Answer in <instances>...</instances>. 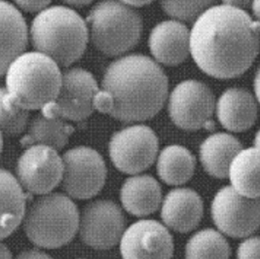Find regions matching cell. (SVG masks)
Segmentation results:
<instances>
[{
    "label": "cell",
    "mask_w": 260,
    "mask_h": 259,
    "mask_svg": "<svg viewBox=\"0 0 260 259\" xmlns=\"http://www.w3.org/2000/svg\"><path fill=\"white\" fill-rule=\"evenodd\" d=\"M259 50V22L248 13L213 5L199 16L190 31V54L198 68L217 79L244 74Z\"/></svg>",
    "instance_id": "1"
},
{
    "label": "cell",
    "mask_w": 260,
    "mask_h": 259,
    "mask_svg": "<svg viewBox=\"0 0 260 259\" xmlns=\"http://www.w3.org/2000/svg\"><path fill=\"white\" fill-rule=\"evenodd\" d=\"M168 91V77L154 59L128 55L107 67L93 105L94 109L119 121L142 122L163 108Z\"/></svg>",
    "instance_id": "2"
},
{
    "label": "cell",
    "mask_w": 260,
    "mask_h": 259,
    "mask_svg": "<svg viewBox=\"0 0 260 259\" xmlns=\"http://www.w3.org/2000/svg\"><path fill=\"white\" fill-rule=\"evenodd\" d=\"M28 40L35 51L53 59L59 68H69L82 57L87 48L88 26L73 9L51 6L34 18Z\"/></svg>",
    "instance_id": "3"
},
{
    "label": "cell",
    "mask_w": 260,
    "mask_h": 259,
    "mask_svg": "<svg viewBox=\"0 0 260 259\" xmlns=\"http://www.w3.org/2000/svg\"><path fill=\"white\" fill-rule=\"evenodd\" d=\"M4 75L8 98L27 111L42 109L53 102L61 82L59 66L36 51L17 57Z\"/></svg>",
    "instance_id": "4"
},
{
    "label": "cell",
    "mask_w": 260,
    "mask_h": 259,
    "mask_svg": "<svg viewBox=\"0 0 260 259\" xmlns=\"http://www.w3.org/2000/svg\"><path fill=\"white\" fill-rule=\"evenodd\" d=\"M79 212L71 198L62 193H47L25 210L24 233L36 246L58 248L69 244L79 227Z\"/></svg>",
    "instance_id": "5"
},
{
    "label": "cell",
    "mask_w": 260,
    "mask_h": 259,
    "mask_svg": "<svg viewBox=\"0 0 260 259\" xmlns=\"http://www.w3.org/2000/svg\"><path fill=\"white\" fill-rule=\"evenodd\" d=\"M86 24L93 45L108 57L127 53L142 37L141 16L119 0L99 2L89 13Z\"/></svg>",
    "instance_id": "6"
},
{
    "label": "cell",
    "mask_w": 260,
    "mask_h": 259,
    "mask_svg": "<svg viewBox=\"0 0 260 259\" xmlns=\"http://www.w3.org/2000/svg\"><path fill=\"white\" fill-rule=\"evenodd\" d=\"M100 88L95 77L79 68L61 73V82L56 99L41 109V114L64 121L81 122L94 111V98Z\"/></svg>",
    "instance_id": "7"
},
{
    "label": "cell",
    "mask_w": 260,
    "mask_h": 259,
    "mask_svg": "<svg viewBox=\"0 0 260 259\" xmlns=\"http://www.w3.org/2000/svg\"><path fill=\"white\" fill-rule=\"evenodd\" d=\"M61 187L74 199L86 200L95 196L107 179V166L95 149L78 146L68 150L63 156Z\"/></svg>",
    "instance_id": "8"
},
{
    "label": "cell",
    "mask_w": 260,
    "mask_h": 259,
    "mask_svg": "<svg viewBox=\"0 0 260 259\" xmlns=\"http://www.w3.org/2000/svg\"><path fill=\"white\" fill-rule=\"evenodd\" d=\"M215 108L212 90L205 83L186 80L179 83L169 96V114L176 126L185 131L213 129L211 120Z\"/></svg>",
    "instance_id": "9"
},
{
    "label": "cell",
    "mask_w": 260,
    "mask_h": 259,
    "mask_svg": "<svg viewBox=\"0 0 260 259\" xmlns=\"http://www.w3.org/2000/svg\"><path fill=\"white\" fill-rule=\"evenodd\" d=\"M159 142L153 130L134 125L116 132L109 142V156L120 172L140 174L153 164Z\"/></svg>",
    "instance_id": "10"
},
{
    "label": "cell",
    "mask_w": 260,
    "mask_h": 259,
    "mask_svg": "<svg viewBox=\"0 0 260 259\" xmlns=\"http://www.w3.org/2000/svg\"><path fill=\"white\" fill-rule=\"evenodd\" d=\"M258 198H248L232 186L220 189L212 203V216L216 227L225 235L245 238L259 226Z\"/></svg>",
    "instance_id": "11"
},
{
    "label": "cell",
    "mask_w": 260,
    "mask_h": 259,
    "mask_svg": "<svg viewBox=\"0 0 260 259\" xmlns=\"http://www.w3.org/2000/svg\"><path fill=\"white\" fill-rule=\"evenodd\" d=\"M62 172V159L57 150L45 145H31L18 160L16 178L27 192L44 195L59 185Z\"/></svg>",
    "instance_id": "12"
},
{
    "label": "cell",
    "mask_w": 260,
    "mask_h": 259,
    "mask_svg": "<svg viewBox=\"0 0 260 259\" xmlns=\"http://www.w3.org/2000/svg\"><path fill=\"white\" fill-rule=\"evenodd\" d=\"M125 229V218L118 206L107 200L88 204L79 217L80 238L83 243L95 249L114 247Z\"/></svg>",
    "instance_id": "13"
},
{
    "label": "cell",
    "mask_w": 260,
    "mask_h": 259,
    "mask_svg": "<svg viewBox=\"0 0 260 259\" xmlns=\"http://www.w3.org/2000/svg\"><path fill=\"white\" fill-rule=\"evenodd\" d=\"M120 250L123 259H171L173 237L158 221L140 220L123 233Z\"/></svg>",
    "instance_id": "14"
},
{
    "label": "cell",
    "mask_w": 260,
    "mask_h": 259,
    "mask_svg": "<svg viewBox=\"0 0 260 259\" xmlns=\"http://www.w3.org/2000/svg\"><path fill=\"white\" fill-rule=\"evenodd\" d=\"M148 46L157 62L168 67L178 66L189 56V29L177 20L164 21L151 30Z\"/></svg>",
    "instance_id": "15"
},
{
    "label": "cell",
    "mask_w": 260,
    "mask_h": 259,
    "mask_svg": "<svg viewBox=\"0 0 260 259\" xmlns=\"http://www.w3.org/2000/svg\"><path fill=\"white\" fill-rule=\"evenodd\" d=\"M27 44L28 28L23 14L10 2L0 0V76L25 52Z\"/></svg>",
    "instance_id": "16"
},
{
    "label": "cell",
    "mask_w": 260,
    "mask_h": 259,
    "mask_svg": "<svg viewBox=\"0 0 260 259\" xmlns=\"http://www.w3.org/2000/svg\"><path fill=\"white\" fill-rule=\"evenodd\" d=\"M203 201L200 195L190 188L170 191L163 201L161 216L171 229L186 233L200 223L203 217Z\"/></svg>",
    "instance_id": "17"
},
{
    "label": "cell",
    "mask_w": 260,
    "mask_h": 259,
    "mask_svg": "<svg viewBox=\"0 0 260 259\" xmlns=\"http://www.w3.org/2000/svg\"><path fill=\"white\" fill-rule=\"evenodd\" d=\"M257 100L243 88H229L216 103V115L225 129L235 133L251 128L257 119Z\"/></svg>",
    "instance_id": "18"
},
{
    "label": "cell",
    "mask_w": 260,
    "mask_h": 259,
    "mask_svg": "<svg viewBox=\"0 0 260 259\" xmlns=\"http://www.w3.org/2000/svg\"><path fill=\"white\" fill-rule=\"evenodd\" d=\"M25 210L24 189L10 172L0 169V241L21 225Z\"/></svg>",
    "instance_id": "19"
},
{
    "label": "cell",
    "mask_w": 260,
    "mask_h": 259,
    "mask_svg": "<svg viewBox=\"0 0 260 259\" xmlns=\"http://www.w3.org/2000/svg\"><path fill=\"white\" fill-rule=\"evenodd\" d=\"M161 200L160 184L150 176L130 177L121 189V202L124 209L136 216H145L156 212Z\"/></svg>",
    "instance_id": "20"
},
{
    "label": "cell",
    "mask_w": 260,
    "mask_h": 259,
    "mask_svg": "<svg viewBox=\"0 0 260 259\" xmlns=\"http://www.w3.org/2000/svg\"><path fill=\"white\" fill-rule=\"evenodd\" d=\"M243 146L232 135L216 133L207 138L200 146V160L205 171L212 177H228L229 168Z\"/></svg>",
    "instance_id": "21"
},
{
    "label": "cell",
    "mask_w": 260,
    "mask_h": 259,
    "mask_svg": "<svg viewBox=\"0 0 260 259\" xmlns=\"http://www.w3.org/2000/svg\"><path fill=\"white\" fill-rule=\"evenodd\" d=\"M73 132L74 128L64 120L38 114L29 120L20 143L24 148L31 145H45L58 151L67 145Z\"/></svg>",
    "instance_id": "22"
},
{
    "label": "cell",
    "mask_w": 260,
    "mask_h": 259,
    "mask_svg": "<svg viewBox=\"0 0 260 259\" xmlns=\"http://www.w3.org/2000/svg\"><path fill=\"white\" fill-rule=\"evenodd\" d=\"M228 177L238 193L248 197H259V150L258 146L241 150L233 159Z\"/></svg>",
    "instance_id": "23"
},
{
    "label": "cell",
    "mask_w": 260,
    "mask_h": 259,
    "mask_svg": "<svg viewBox=\"0 0 260 259\" xmlns=\"http://www.w3.org/2000/svg\"><path fill=\"white\" fill-rule=\"evenodd\" d=\"M196 159L189 150L180 145H169L159 155L157 172L160 178L170 185H180L193 176Z\"/></svg>",
    "instance_id": "24"
},
{
    "label": "cell",
    "mask_w": 260,
    "mask_h": 259,
    "mask_svg": "<svg viewBox=\"0 0 260 259\" xmlns=\"http://www.w3.org/2000/svg\"><path fill=\"white\" fill-rule=\"evenodd\" d=\"M231 248L223 236L213 229L201 230L186 245V259H229Z\"/></svg>",
    "instance_id": "25"
},
{
    "label": "cell",
    "mask_w": 260,
    "mask_h": 259,
    "mask_svg": "<svg viewBox=\"0 0 260 259\" xmlns=\"http://www.w3.org/2000/svg\"><path fill=\"white\" fill-rule=\"evenodd\" d=\"M29 122V111L16 105L6 94L5 88H0V132L8 138H16L24 134Z\"/></svg>",
    "instance_id": "26"
},
{
    "label": "cell",
    "mask_w": 260,
    "mask_h": 259,
    "mask_svg": "<svg viewBox=\"0 0 260 259\" xmlns=\"http://www.w3.org/2000/svg\"><path fill=\"white\" fill-rule=\"evenodd\" d=\"M216 0H160L164 12L179 22H195Z\"/></svg>",
    "instance_id": "27"
},
{
    "label": "cell",
    "mask_w": 260,
    "mask_h": 259,
    "mask_svg": "<svg viewBox=\"0 0 260 259\" xmlns=\"http://www.w3.org/2000/svg\"><path fill=\"white\" fill-rule=\"evenodd\" d=\"M238 259H259V239L251 237L244 241L238 248Z\"/></svg>",
    "instance_id": "28"
},
{
    "label": "cell",
    "mask_w": 260,
    "mask_h": 259,
    "mask_svg": "<svg viewBox=\"0 0 260 259\" xmlns=\"http://www.w3.org/2000/svg\"><path fill=\"white\" fill-rule=\"evenodd\" d=\"M13 2L21 12L39 13L49 7L52 0H13Z\"/></svg>",
    "instance_id": "29"
},
{
    "label": "cell",
    "mask_w": 260,
    "mask_h": 259,
    "mask_svg": "<svg viewBox=\"0 0 260 259\" xmlns=\"http://www.w3.org/2000/svg\"><path fill=\"white\" fill-rule=\"evenodd\" d=\"M15 259H52V257L38 249H26L21 251Z\"/></svg>",
    "instance_id": "30"
},
{
    "label": "cell",
    "mask_w": 260,
    "mask_h": 259,
    "mask_svg": "<svg viewBox=\"0 0 260 259\" xmlns=\"http://www.w3.org/2000/svg\"><path fill=\"white\" fill-rule=\"evenodd\" d=\"M222 2L223 5L245 11V9L250 7L252 0H222Z\"/></svg>",
    "instance_id": "31"
},
{
    "label": "cell",
    "mask_w": 260,
    "mask_h": 259,
    "mask_svg": "<svg viewBox=\"0 0 260 259\" xmlns=\"http://www.w3.org/2000/svg\"><path fill=\"white\" fill-rule=\"evenodd\" d=\"M122 3L130 6V7H142L144 5H148L154 0H119Z\"/></svg>",
    "instance_id": "32"
},
{
    "label": "cell",
    "mask_w": 260,
    "mask_h": 259,
    "mask_svg": "<svg viewBox=\"0 0 260 259\" xmlns=\"http://www.w3.org/2000/svg\"><path fill=\"white\" fill-rule=\"evenodd\" d=\"M64 3L72 7H83L89 5L94 0H62Z\"/></svg>",
    "instance_id": "33"
},
{
    "label": "cell",
    "mask_w": 260,
    "mask_h": 259,
    "mask_svg": "<svg viewBox=\"0 0 260 259\" xmlns=\"http://www.w3.org/2000/svg\"><path fill=\"white\" fill-rule=\"evenodd\" d=\"M0 259H13L12 252L6 245L0 242Z\"/></svg>",
    "instance_id": "34"
},
{
    "label": "cell",
    "mask_w": 260,
    "mask_h": 259,
    "mask_svg": "<svg viewBox=\"0 0 260 259\" xmlns=\"http://www.w3.org/2000/svg\"><path fill=\"white\" fill-rule=\"evenodd\" d=\"M253 15L255 16L256 20L258 21V17H259V7H258V0H252L251 5H250Z\"/></svg>",
    "instance_id": "35"
},
{
    "label": "cell",
    "mask_w": 260,
    "mask_h": 259,
    "mask_svg": "<svg viewBox=\"0 0 260 259\" xmlns=\"http://www.w3.org/2000/svg\"><path fill=\"white\" fill-rule=\"evenodd\" d=\"M2 149H3V135L0 132V155H1V152H2Z\"/></svg>",
    "instance_id": "36"
}]
</instances>
